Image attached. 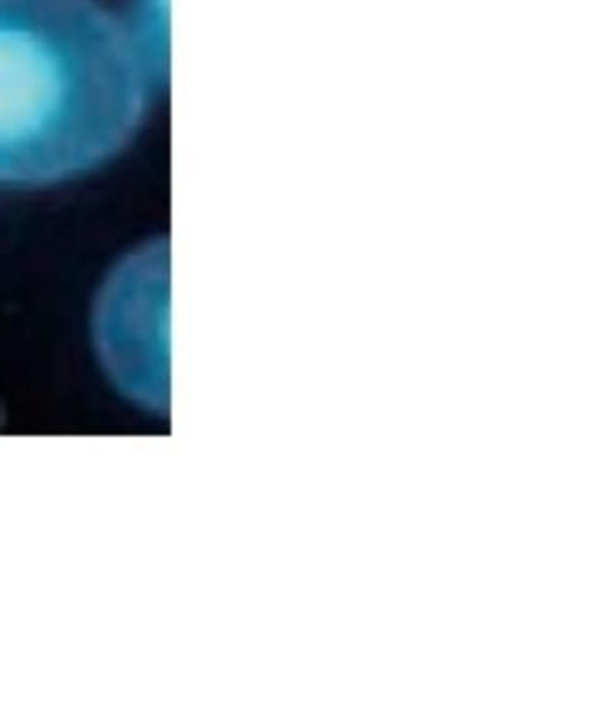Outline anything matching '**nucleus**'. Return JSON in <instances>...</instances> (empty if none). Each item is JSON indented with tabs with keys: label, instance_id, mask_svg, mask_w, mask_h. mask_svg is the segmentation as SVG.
<instances>
[{
	"label": "nucleus",
	"instance_id": "1",
	"mask_svg": "<svg viewBox=\"0 0 599 702\" xmlns=\"http://www.w3.org/2000/svg\"><path fill=\"white\" fill-rule=\"evenodd\" d=\"M160 64L95 0H0V183L89 173L138 134Z\"/></svg>",
	"mask_w": 599,
	"mask_h": 702
},
{
	"label": "nucleus",
	"instance_id": "2",
	"mask_svg": "<svg viewBox=\"0 0 599 702\" xmlns=\"http://www.w3.org/2000/svg\"><path fill=\"white\" fill-rule=\"evenodd\" d=\"M95 343L105 370L132 403H169V251L160 240L128 255L99 294Z\"/></svg>",
	"mask_w": 599,
	"mask_h": 702
}]
</instances>
